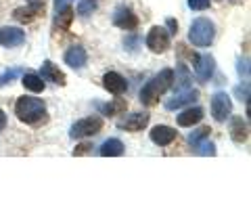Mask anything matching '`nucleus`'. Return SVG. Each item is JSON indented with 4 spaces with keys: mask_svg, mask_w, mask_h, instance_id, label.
Wrapping results in <instances>:
<instances>
[{
    "mask_svg": "<svg viewBox=\"0 0 251 220\" xmlns=\"http://www.w3.org/2000/svg\"><path fill=\"white\" fill-rule=\"evenodd\" d=\"M103 86L111 94H115V97H120V94H124L126 90H128V82H126V78L120 76L117 72H107L103 76Z\"/></svg>",
    "mask_w": 251,
    "mask_h": 220,
    "instance_id": "6e6552de",
    "label": "nucleus"
},
{
    "mask_svg": "<svg viewBox=\"0 0 251 220\" xmlns=\"http://www.w3.org/2000/svg\"><path fill=\"white\" fill-rule=\"evenodd\" d=\"M40 74H42V80H46V82H54V84H59V86H65L67 84L65 74H63L61 69L54 65V63H50V61H44L42 63Z\"/></svg>",
    "mask_w": 251,
    "mask_h": 220,
    "instance_id": "f8f14e48",
    "label": "nucleus"
},
{
    "mask_svg": "<svg viewBox=\"0 0 251 220\" xmlns=\"http://www.w3.org/2000/svg\"><path fill=\"white\" fill-rule=\"evenodd\" d=\"M191 72H188V67L186 65H182V63H180V65L176 67V80H172V84L176 86V90H184V88H188V86H191Z\"/></svg>",
    "mask_w": 251,
    "mask_h": 220,
    "instance_id": "412c9836",
    "label": "nucleus"
},
{
    "mask_svg": "<svg viewBox=\"0 0 251 220\" xmlns=\"http://www.w3.org/2000/svg\"><path fill=\"white\" fill-rule=\"evenodd\" d=\"M25 42V31L21 28H0V44L6 46V49H13V46H21Z\"/></svg>",
    "mask_w": 251,
    "mask_h": 220,
    "instance_id": "0eeeda50",
    "label": "nucleus"
},
{
    "mask_svg": "<svg viewBox=\"0 0 251 220\" xmlns=\"http://www.w3.org/2000/svg\"><path fill=\"white\" fill-rule=\"evenodd\" d=\"M42 13H44V2H29V6L15 9L13 17H15V21H19V23H29V21H34L38 15H42Z\"/></svg>",
    "mask_w": 251,
    "mask_h": 220,
    "instance_id": "1a4fd4ad",
    "label": "nucleus"
},
{
    "mask_svg": "<svg viewBox=\"0 0 251 220\" xmlns=\"http://www.w3.org/2000/svg\"><path fill=\"white\" fill-rule=\"evenodd\" d=\"M21 74V69L19 67H15V69H11V72H4L2 76H0V86H4V84H9L11 80H15Z\"/></svg>",
    "mask_w": 251,
    "mask_h": 220,
    "instance_id": "a878e982",
    "label": "nucleus"
},
{
    "mask_svg": "<svg viewBox=\"0 0 251 220\" xmlns=\"http://www.w3.org/2000/svg\"><path fill=\"white\" fill-rule=\"evenodd\" d=\"M216 38V26L207 17H199L191 23L188 29V40L195 46H209Z\"/></svg>",
    "mask_w": 251,
    "mask_h": 220,
    "instance_id": "7ed1b4c3",
    "label": "nucleus"
},
{
    "mask_svg": "<svg viewBox=\"0 0 251 220\" xmlns=\"http://www.w3.org/2000/svg\"><path fill=\"white\" fill-rule=\"evenodd\" d=\"M203 120V109L201 107H193V109H186L178 115V126H182V128H191V126L199 124Z\"/></svg>",
    "mask_w": 251,
    "mask_h": 220,
    "instance_id": "a211bd4d",
    "label": "nucleus"
},
{
    "mask_svg": "<svg viewBox=\"0 0 251 220\" xmlns=\"http://www.w3.org/2000/svg\"><path fill=\"white\" fill-rule=\"evenodd\" d=\"M188 6L193 11H205L209 9V0H188Z\"/></svg>",
    "mask_w": 251,
    "mask_h": 220,
    "instance_id": "bb28decb",
    "label": "nucleus"
},
{
    "mask_svg": "<svg viewBox=\"0 0 251 220\" xmlns=\"http://www.w3.org/2000/svg\"><path fill=\"white\" fill-rule=\"evenodd\" d=\"M86 61H88V55H86L82 46H72V49L65 53V63L74 69H82L86 65Z\"/></svg>",
    "mask_w": 251,
    "mask_h": 220,
    "instance_id": "f3484780",
    "label": "nucleus"
},
{
    "mask_svg": "<svg viewBox=\"0 0 251 220\" xmlns=\"http://www.w3.org/2000/svg\"><path fill=\"white\" fill-rule=\"evenodd\" d=\"M99 153L103 157H117V155L124 153V143L122 140H117V138H109V140H105V143L100 145Z\"/></svg>",
    "mask_w": 251,
    "mask_h": 220,
    "instance_id": "6ab92c4d",
    "label": "nucleus"
},
{
    "mask_svg": "<svg viewBox=\"0 0 251 220\" xmlns=\"http://www.w3.org/2000/svg\"><path fill=\"white\" fill-rule=\"evenodd\" d=\"M147 46L153 53H166L170 49V31L166 28L153 26L147 34Z\"/></svg>",
    "mask_w": 251,
    "mask_h": 220,
    "instance_id": "423d86ee",
    "label": "nucleus"
},
{
    "mask_svg": "<svg viewBox=\"0 0 251 220\" xmlns=\"http://www.w3.org/2000/svg\"><path fill=\"white\" fill-rule=\"evenodd\" d=\"M214 69H216V61L211 55H203V57H197V61H195V74H197V78L203 82L209 80Z\"/></svg>",
    "mask_w": 251,
    "mask_h": 220,
    "instance_id": "9b49d317",
    "label": "nucleus"
},
{
    "mask_svg": "<svg viewBox=\"0 0 251 220\" xmlns=\"http://www.w3.org/2000/svg\"><path fill=\"white\" fill-rule=\"evenodd\" d=\"M176 135L178 132L174 128H170V126H155V128L151 130V140L159 147H168L172 140L176 138Z\"/></svg>",
    "mask_w": 251,
    "mask_h": 220,
    "instance_id": "4468645a",
    "label": "nucleus"
},
{
    "mask_svg": "<svg viewBox=\"0 0 251 220\" xmlns=\"http://www.w3.org/2000/svg\"><path fill=\"white\" fill-rule=\"evenodd\" d=\"M209 126H203V128H199V130H195L193 132V135L191 137H188V143H191V145H195V147H197L199 143H201V140L203 138H207L209 137Z\"/></svg>",
    "mask_w": 251,
    "mask_h": 220,
    "instance_id": "393cba45",
    "label": "nucleus"
},
{
    "mask_svg": "<svg viewBox=\"0 0 251 220\" xmlns=\"http://www.w3.org/2000/svg\"><path fill=\"white\" fill-rule=\"evenodd\" d=\"M147 124H149V115L147 113H132V115H128V117H124V120L117 122V126H120L122 130H128V132L143 130Z\"/></svg>",
    "mask_w": 251,
    "mask_h": 220,
    "instance_id": "ddd939ff",
    "label": "nucleus"
},
{
    "mask_svg": "<svg viewBox=\"0 0 251 220\" xmlns=\"http://www.w3.org/2000/svg\"><path fill=\"white\" fill-rule=\"evenodd\" d=\"M74 21V9L72 6H67V9H63L57 13V19H54V28L57 29H67L69 26H72Z\"/></svg>",
    "mask_w": 251,
    "mask_h": 220,
    "instance_id": "4be33fe9",
    "label": "nucleus"
},
{
    "mask_svg": "<svg viewBox=\"0 0 251 220\" xmlns=\"http://www.w3.org/2000/svg\"><path fill=\"white\" fill-rule=\"evenodd\" d=\"M197 99H199V90L188 88V90H182L180 94H176L174 99L166 101V109L168 111H174V109H180L182 105H188V103H193V101H197Z\"/></svg>",
    "mask_w": 251,
    "mask_h": 220,
    "instance_id": "2eb2a0df",
    "label": "nucleus"
},
{
    "mask_svg": "<svg viewBox=\"0 0 251 220\" xmlns=\"http://www.w3.org/2000/svg\"><path fill=\"white\" fill-rule=\"evenodd\" d=\"M113 23L117 28H122V29H134L136 26H138V17L134 13H132L130 9H126V6H120V9L115 11V15H113Z\"/></svg>",
    "mask_w": 251,
    "mask_h": 220,
    "instance_id": "9d476101",
    "label": "nucleus"
},
{
    "mask_svg": "<svg viewBox=\"0 0 251 220\" xmlns=\"http://www.w3.org/2000/svg\"><path fill=\"white\" fill-rule=\"evenodd\" d=\"M90 149H92L90 143H82V145H77V147L74 149V155H88Z\"/></svg>",
    "mask_w": 251,
    "mask_h": 220,
    "instance_id": "cd10ccee",
    "label": "nucleus"
},
{
    "mask_svg": "<svg viewBox=\"0 0 251 220\" xmlns=\"http://www.w3.org/2000/svg\"><path fill=\"white\" fill-rule=\"evenodd\" d=\"M103 117L92 115V117H84V120L75 122L69 130V137L72 138H84V137H94L97 132L103 130Z\"/></svg>",
    "mask_w": 251,
    "mask_h": 220,
    "instance_id": "20e7f679",
    "label": "nucleus"
},
{
    "mask_svg": "<svg viewBox=\"0 0 251 220\" xmlns=\"http://www.w3.org/2000/svg\"><path fill=\"white\" fill-rule=\"evenodd\" d=\"M168 28H170L172 34H176V31H178V23L174 19H168Z\"/></svg>",
    "mask_w": 251,
    "mask_h": 220,
    "instance_id": "7c9ffc66",
    "label": "nucleus"
},
{
    "mask_svg": "<svg viewBox=\"0 0 251 220\" xmlns=\"http://www.w3.org/2000/svg\"><path fill=\"white\" fill-rule=\"evenodd\" d=\"M23 86H25L27 90H31V92H42L44 90L42 78L36 76V74H25L23 76Z\"/></svg>",
    "mask_w": 251,
    "mask_h": 220,
    "instance_id": "5701e85b",
    "label": "nucleus"
},
{
    "mask_svg": "<svg viewBox=\"0 0 251 220\" xmlns=\"http://www.w3.org/2000/svg\"><path fill=\"white\" fill-rule=\"evenodd\" d=\"M72 4V0H54V11H63V9H67V6Z\"/></svg>",
    "mask_w": 251,
    "mask_h": 220,
    "instance_id": "c756f323",
    "label": "nucleus"
},
{
    "mask_svg": "<svg viewBox=\"0 0 251 220\" xmlns=\"http://www.w3.org/2000/svg\"><path fill=\"white\" fill-rule=\"evenodd\" d=\"M99 109H100L103 115H122L126 109H128V101L126 99H113L111 103H107V105H99Z\"/></svg>",
    "mask_w": 251,
    "mask_h": 220,
    "instance_id": "aec40b11",
    "label": "nucleus"
},
{
    "mask_svg": "<svg viewBox=\"0 0 251 220\" xmlns=\"http://www.w3.org/2000/svg\"><path fill=\"white\" fill-rule=\"evenodd\" d=\"M29 2H44V0H29Z\"/></svg>",
    "mask_w": 251,
    "mask_h": 220,
    "instance_id": "473e14b6",
    "label": "nucleus"
},
{
    "mask_svg": "<svg viewBox=\"0 0 251 220\" xmlns=\"http://www.w3.org/2000/svg\"><path fill=\"white\" fill-rule=\"evenodd\" d=\"M230 137H232V140L237 145H243L245 140L249 138V126H247V122L243 120V117H232L230 120Z\"/></svg>",
    "mask_w": 251,
    "mask_h": 220,
    "instance_id": "dca6fc26",
    "label": "nucleus"
},
{
    "mask_svg": "<svg viewBox=\"0 0 251 220\" xmlns=\"http://www.w3.org/2000/svg\"><path fill=\"white\" fill-rule=\"evenodd\" d=\"M201 145V143H199ZM201 155H216V147H214V143H205V145H201V151H199Z\"/></svg>",
    "mask_w": 251,
    "mask_h": 220,
    "instance_id": "c85d7f7f",
    "label": "nucleus"
},
{
    "mask_svg": "<svg viewBox=\"0 0 251 220\" xmlns=\"http://www.w3.org/2000/svg\"><path fill=\"white\" fill-rule=\"evenodd\" d=\"M232 113V101L226 92H216L211 97V115L216 122H226Z\"/></svg>",
    "mask_w": 251,
    "mask_h": 220,
    "instance_id": "39448f33",
    "label": "nucleus"
},
{
    "mask_svg": "<svg viewBox=\"0 0 251 220\" xmlns=\"http://www.w3.org/2000/svg\"><path fill=\"white\" fill-rule=\"evenodd\" d=\"M172 80H174V72H172V69H161L159 74L151 78V80L143 86V90H140V103L149 105V107L155 105L161 94L172 86Z\"/></svg>",
    "mask_w": 251,
    "mask_h": 220,
    "instance_id": "f257e3e1",
    "label": "nucleus"
},
{
    "mask_svg": "<svg viewBox=\"0 0 251 220\" xmlns=\"http://www.w3.org/2000/svg\"><path fill=\"white\" fill-rule=\"evenodd\" d=\"M15 113L25 124H40L46 120V105L42 99L34 97H21L15 103Z\"/></svg>",
    "mask_w": 251,
    "mask_h": 220,
    "instance_id": "f03ea898",
    "label": "nucleus"
},
{
    "mask_svg": "<svg viewBox=\"0 0 251 220\" xmlns=\"http://www.w3.org/2000/svg\"><path fill=\"white\" fill-rule=\"evenodd\" d=\"M97 0H80L77 2V15H82V17H86V15H92V11L97 9Z\"/></svg>",
    "mask_w": 251,
    "mask_h": 220,
    "instance_id": "b1692460",
    "label": "nucleus"
},
{
    "mask_svg": "<svg viewBox=\"0 0 251 220\" xmlns=\"http://www.w3.org/2000/svg\"><path fill=\"white\" fill-rule=\"evenodd\" d=\"M4 126H6V115L2 109H0V130H4Z\"/></svg>",
    "mask_w": 251,
    "mask_h": 220,
    "instance_id": "2f4dec72",
    "label": "nucleus"
}]
</instances>
